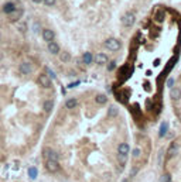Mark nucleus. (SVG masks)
<instances>
[{"instance_id":"1","label":"nucleus","mask_w":181,"mask_h":182,"mask_svg":"<svg viewBox=\"0 0 181 182\" xmlns=\"http://www.w3.org/2000/svg\"><path fill=\"white\" fill-rule=\"evenodd\" d=\"M105 47L108 48V50H110V51H117L119 48H120V41L119 40H116V38H108L106 41H105Z\"/></svg>"},{"instance_id":"2","label":"nucleus","mask_w":181,"mask_h":182,"mask_svg":"<svg viewBox=\"0 0 181 182\" xmlns=\"http://www.w3.org/2000/svg\"><path fill=\"white\" fill-rule=\"evenodd\" d=\"M38 85H40V86H43L44 89H48V88L52 86L51 78H49L47 73H41V75L38 76Z\"/></svg>"},{"instance_id":"3","label":"nucleus","mask_w":181,"mask_h":182,"mask_svg":"<svg viewBox=\"0 0 181 182\" xmlns=\"http://www.w3.org/2000/svg\"><path fill=\"white\" fill-rule=\"evenodd\" d=\"M43 157H44L45 160H55V161H58V154L55 152V150H52L51 147H45V148H44Z\"/></svg>"},{"instance_id":"4","label":"nucleus","mask_w":181,"mask_h":182,"mask_svg":"<svg viewBox=\"0 0 181 182\" xmlns=\"http://www.w3.org/2000/svg\"><path fill=\"white\" fill-rule=\"evenodd\" d=\"M45 168L48 172H57L60 169V164L55 160H45Z\"/></svg>"},{"instance_id":"5","label":"nucleus","mask_w":181,"mask_h":182,"mask_svg":"<svg viewBox=\"0 0 181 182\" xmlns=\"http://www.w3.org/2000/svg\"><path fill=\"white\" fill-rule=\"evenodd\" d=\"M134 21H136V17L133 13H126L125 16L122 17V23H123V26H126V27H130L134 24Z\"/></svg>"},{"instance_id":"6","label":"nucleus","mask_w":181,"mask_h":182,"mask_svg":"<svg viewBox=\"0 0 181 182\" xmlns=\"http://www.w3.org/2000/svg\"><path fill=\"white\" fill-rule=\"evenodd\" d=\"M18 71H20L21 75H30L33 72V66H31V64H28V62H23V64H20V66H18Z\"/></svg>"},{"instance_id":"7","label":"nucleus","mask_w":181,"mask_h":182,"mask_svg":"<svg viewBox=\"0 0 181 182\" xmlns=\"http://www.w3.org/2000/svg\"><path fill=\"white\" fill-rule=\"evenodd\" d=\"M178 152V144L177 143H171V146L168 147L167 150V154H165V157H167V160H171L176 154Z\"/></svg>"},{"instance_id":"8","label":"nucleus","mask_w":181,"mask_h":182,"mask_svg":"<svg viewBox=\"0 0 181 182\" xmlns=\"http://www.w3.org/2000/svg\"><path fill=\"white\" fill-rule=\"evenodd\" d=\"M130 75H132V69H129V66H122V69L119 71V78L122 81H126Z\"/></svg>"},{"instance_id":"9","label":"nucleus","mask_w":181,"mask_h":182,"mask_svg":"<svg viewBox=\"0 0 181 182\" xmlns=\"http://www.w3.org/2000/svg\"><path fill=\"white\" fill-rule=\"evenodd\" d=\"M94 61L98 64V65H105V64H108V55H105V54H96V57L94 58Z\"/></svg>"},{"instance_id":"10","label":"nucleus","mask_w":181,"mask_h":182,"mask_svg":"<svg viewBox=\"0 0 181 182\" xmlns=\"http://www.w3.org/2000/svg\"><path fill=\"white\" fill-rule=\"evenodd\" d=\"M54 37H55V34H54V31H51L49 28H45V30H43V38H44L47 42H51V41H54Z\"/></svg>"},{"instance_id":"11","label":"nucleus","mask_w":181,"mask_h":182,"mask_svg":"<svg viewBox=\"0 0 181 182\" xmlns=\"http://www.w3.org/2000/svg\"><path fill=\"white\" fill-rule=\"evenodd\" d=\"M129 151H130L129 144H126V143L119 144V147H117V152H119L120 155H127V154H129Z\"/></svg>"},{"instance_id":"12","label":"nucleus","mask_w":181,"mask_h":182,"mask_svg":"<svg viewBox=\"0 0 181 182\" xmlns=\"http://www.w3.org/2000/svg\"><path fill=\"white\" fill-rule=\"evenodd\" d=\"M21 14H23V10H14L13 13H10L9 14V20L12 21V23H16L17 20H20L21 18Z\"/></svg>"},{"instance_id":"13","label":"nucleus","mask_w":181,"mask_h":182,"mask_svg":"<svg viewBox=\"0 0 181 182\" xmlns=\"http://www.w3.org/2000/svg\"><path fill=\"white\" fill-rule=\"evenodd\" d=\"M170 96H171L173 100H180L181 99V89H178V88H171Z\"/></svg>"},{"instance_id":"14","label":"nucleus","mask_w":181,"mask_h":182,"mask_svg":"<svg viewBox=\"0 0 181 182\" xmlns=\"http://www.w3.org/2000/svg\"><path fill=\"white\" fill-rule=\"evenodd\" d=\"M48 51L51 52V54H60V45L57 44V42H54V41H51V42H48Z\"/></svg>"},{"instance_id":"15","label":"nucleus","mask_w":181,"mask_h":182,"mask_svg":"<svg viewBox=\"0 0 181 182\" xmlns=\"http://www.w3.org/2000/svg\"><path fill=\"white\" fill-rule=\"evenodd\" d=\"M167 131H168V123L167 121H163L161 126H160V130H159V137L163 138L165 134H167Z\"/></svg>"},{"instance_id":"16","label":"nucleus","mask_w":181,"mask_h":182,"mask_svg":"<svg viewBox=\"0 0 181 182\" xmlns=\"http://www.w3.org/2000/svg\"><path fill=\"white\" fill-rule=\"evenodd\" d=\"M14 10H16L14 3H6V4L3 6V11H4L6 14H10V13H13Z\"/></svg>"},{"instance_id":"17","label":"nucleus","mask_w":181,"mask_h":182,"mask_svg":"<svg viewBox=\"0 0 181 182\" xmlns=\"http://www.w3.org/2000/svg\"><path fill=\"white\" fill-rule=\"evenodd\" d=\"M82 61L85 65H89V64H92V61H94V55L91 54V52H85L82 57Z\"/></svg>"},{"instance_id":"18","label":"nucleus","mask_w":181,"mask_h":182,"mask_svg":"<svg viewBox=\"0 0 181 182\" xmlns=\"http://www.w3.org/2000/svg\"><path fill=\"white\" fill-rule=\"evenodd\" d=\"M164 17H165V11H164V10H161V11H157V13H154L153 18H154L157 23H161V21H164Z\"/></svg>"},{"instance_id":"19","label":"nucleus","mask_w":181,"mask_h":182,"mask_svg":"<svg viewBox=\"0 0 181 182\" xmlns=\"http://www.w3.org/2000/svg\"><path fill=\"white\" fill-rule=\"evenodd\" d=\"M77 104H78V100L74 99V98H72V99H68L65 102V107H66V109H75V107H77Z\"/></svg>"},{"instance_id":"20","label":"nucleus","mask_w":181,"mask_h":182,"mask_svg":"<svg viewBox=\"0 0 181 182\" xmlns=\"http://www.w3.org/2000/svg\"><path fill=\"white\" fill-rule=\"evenodd\" d=\"M60 59H61L62 62H69V61H71V55H69V52L62 51V52L60 54Z\"/></svg>"},{"instance_id":"21","label":"nucleus","mask_w":181,"mask_h":182,"mask_svg":"<svg viewBox=\"0 0 181 182\" xmlns=\"http://www.w3.org/2000/svg\"><path fill=\"white\" fill-rule=\"evenodd\" d=\"M95 102H96L98 104H105V103L108 102V98H106L105 95H96V96H95Z\"/></svg>"},{"instance_id":"22","label":"nucleus","mask_w":181,"mask_h":182,"mask_svg":"<svg viewBox=\"0 0 181 182\" xmlns=\"http://www.w3.org/2000/svg\"><path fill=\"white\" fill-rule=\"evenodd\" d=\"M52 107H54V102H52V100H45V102H44V110H45L47 113H49V112L52 110Z\"/></svg>"},{"instance_id":"23","label":"nucleus","mask_w":181,"mask_h":182,"mask_svg":"<svg viewBox=\"0 0 181 182\" xmlns=\"http://www.w3.org/2000/svg\"><path fill=\"white\" fill-rule=\"evenodd\" d=\"M117 113H119V110L116 109L115 106H110V107H109V110H108V116H109V117H116V116H117Z\"/></svg>"},{"instance_id":"24","label":"nucleus","mask_w":181,"mask_h":182,"mask_svg":"<svg viewBox=\"0 0 181 182\" xmlns=\"http://www.w3.org/2000/svg\"><path fill=\"white\" fill-rule=\"evenodd\" d=\"M28 177L31 178V179H35L37 178V168H28Z\"/></svg>"},{"instance_id":"25","label":"nucleus","mask_w":181,"mask_h":182,"mask_svg":"<svg viewBox=\"0 0 181 182\" xmlns=\"http://www.w3.org/2000/svg\"><path fill=\"white\" fill-rule=\"evenodd\" d=\"M160 181L161 182H170L171 181V175H170V174H164V175L160 178Z\"/></svg>"},{"instance_id":"26","label":"nucleus","mask_w":181,"mask_h":182,"mask_svg":"<svg viewBox=\"0 0 181 182\" xmlns=\"http://www.w3.org/2000/svg\"><path fill=\"white\" fill-rule=\"evenodd\" d=\"M176 62H177V58H173V59H171V61L168 62V65H167V68H165V72H168V71L171 69V66L174 65Z\"/></svg>"},{"instance_id":"27","label":"nucleus","mask_w":181,"mask_h":182,"mask_svg":"<svg viewBox=\"0 0 181 182\" xmlns=\"http://www.w3.org/2000/svg\"><path fill=\"white\" fill-rule=\"evenodd\" d=\"M17 27H18V30H20V33H26V24L24 23H20V24H17Z\"/></svg>"},{"instance_id":"28","label":"nucleus","mask_w":181,"mask_h":182,"mask_svg":"<svg viewBox=\"0 0 181 182\" xmlns=\"http://www.w3.org/2000/svg\"><path fill=\"white\" fill-rule=\"evenodd\" d=\"M115 68H116V62H115V61H112V62H109V64H108V71H113Z\"/></svg>"},{"instance_id":"29","label":"nucleus","mask_w":181,"mask_h":182,"mask_svg":"<svg viewBox=\"0 0 181 182\" xmlns=\"http://www.w3.org/2000/svg\"><path fill=\"white\" fill-rule=\"evenodd\" d=\"M45 71H47V73H48V76L51 78V79H55V78H57V76H55V73H54V72H52V71H51L49 68H47Z\"/></svg>"},{"instance_id":"30","label":"nucleus","mask_w":181,"mask_h":182,"mask_svg":"<svg viewBox=\"0 0 181 182\" xmlns=\"http://www.w3.org/2000/svg\"><path fill=\"white\" fill-rule=\"evenodd\" d=\"M44 3H45L47 6H54V4H55V0H44Z\"/></svg>"},{"instance_id":"31","label":"nucleus","mask_w":181,"mask_h":182,"mask_svg":"<svg viewBox=\"0 0 181 182\" xmlns=\"http://www.w3.org/2000/svg\"><path fill=\"white\" fill-rule=\"evenodd\" d=\"M173 85H174V79L170 78V79L167 81V86H168V88H173Z\"/></svg>"},{"instance_id":"32","label":"nucleus","mask_w":181,"mask_h":182,"mask_svg":"<svg viewBox=\"0 0 181 182\" xmlns=\"http://www.w3.org/2000/svg\"><path fill=\"white\" fill-rule=\"evenodd\" d=\"M78 85H79V81H77V82H74V83H69L68 88H75V86H78Z\"/></svg>"},{"instance_id":"33","label":"nucleus","mask_w":181,"mask_h":182,"mask_svg":"<svg viewBox=\"0 0 181 182\" xmlns=\"http://www.w3.org/2000/svg\"><path fill=\"white\" fill-rule=\"evenodd\" d=\"M133 155H134V157H139V155H140V150L136 148L134 151H133Z\"/></svg>"},{"instance_id":"34","label":"nucleus","mask_w":181,"mask_h":182,"mask_svg":"<svg viewBox=\"0 0 181 182\" xmlns=\"http://www.w3.org/2000/svg\"><path fill=\"white\" fill-rule=\"evenodd\" d=\"M136 174H137V166H136V168H133V172H132V177H133V175H136Z\"/></svg>"},{"instance_id":"35","label":"nucleus","mask_w":181,"mask_h":182,"mask_svg":"<svg viewBox=\"0 0 181 182\" xmlns=\"http://www.w3.org/2000/svg\"><path fill=\"white\" fill-rule=\"evenodd\" d=\"M34 3H43V1H44V0H33Z\"/></svg>"},{"instance_id":"36","label":"nucleus","mask_w":181,"mask_h":182,"mask_svg":"<svg viewBox=\"0 0 181 182\" xmlns=\"http://www.w3.org/2000/svg\"><path fill=\"white\" fill-rule=\"evenodd\" d=\"M0 160H3V154L1 152H0Z\"/></svg>"},{"instance_id":"37","label":"nucleus","mask_w":181,"mask_h":182,"mask_svg":"<svg viewBox=\"0 0 181 182\" xmlns=\"http://www.w3.org/2000/svg\"><path fill=\"white\" fill-rule=\"evenodd\" d=\"M1 58H3V54H1V52H0V59H1Z\"/></svg>"},{"instance_id":"38","label":"nucleus","mask_w":181,"mask_h":182,"mask_svg":"<svg viewBox=\"0 0 181 182\" xmlns=\"http://www.w3.org/2000/svg\"><path fill=\"white\" fill-rule=\"evenodd\" d=\"M123 182H127V179H125V181H123Z\"/></svg>"},{"instance_id":"39","label":"nucleus","mask_w":181,"mask_h":182,"mask_svg":"<svg viewBox=\"0 0 181 182\" xmlns=\"http://www.w3.org/2000/svg\"><path fill=\"white\" fill-rule=\"evenodd\" d=\"M170 182H171V181H170Z\"/></svg>"}]
</instances>
